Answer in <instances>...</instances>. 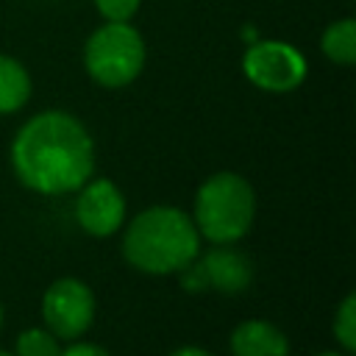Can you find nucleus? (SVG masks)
<instances>
[{
	"mask_svg": "<svg viewBox=\"0 0 356 356\" xmlns=\"http://www.w3.org/2000/svg\"><path fill=\"white\" fill-rule=\"evenodd\" d=\"M17 178L42 195L81 189L95 170V145L83 122L67 111H42L31 117L11 142Z\"/></svg>",
	"mask_w": 356,
	"mask_h": 356,
	"instance_id": "obj_1",
	"label": "nucleus"
},
{
	"mask_svg": "<svg viewBox=\"0 0 356 356\" xmlns=\"http://www.w3.org/2000/svg\"><path fill=\"white\" fill-rule=\"evenodd\" d=\"M125 259L150 275L178 273L200 253V234L189 214L172 206H153L134 217L122 239Z\"/></svg>",
	"mask_w": 356,
	"mask_h": 356,
	"instance_id": "obj_2",
	"label": "nucleus"
},
{
	"mask_svg": "<svg viewBox=\"0 0 356 356\" xmlns=\"http://www.w3.org/2000/svg\"><path fill=\"white\" fill-rule=\"evenodd\" d=\"M256 214L253 186L236 172H214L195 195V228L214 245H231L250 231Z\"/></svg>",
	"mask_w": 356,
	"mask_h": 356,
	"instance_id": "obj_3",
	"label": "nucleus"
},
{
	"mask_svg": "<svg viewBox=\"0 0 356 356\" xmlns=\"http://www.w3.org/2000/svg\"><path fill=\"white\" fill-rule=\"evenodd\" d=\"M86 72L108 89L131 83L145 67V42L128 22H106L83 47Z\"/></svg>",
	"mask_w": 356,
	"mask_h": 356,
	"instance_id": "obj_4",
	"label": "nucleus"
},
{
	"mask_svg": "<svg viewBox=\"0 0 356 356\" xmlns=\"http://www.w3.org/2000/svg\"><path fill=\"white\" fill-rule=\"evenodd\" d=\"M242 70L250 83L267 92H289L306 78V58L286 42H253L245 50Z\"/></svg>",
	"mask_w": 356,
	"mask_h": 356,
	"instance_id": "obj_5",
	"label": "nucleus"
},
{
	"mask_svg": "<svg viewBox=\"0 0 356 356\" xmlns=\"http://www.w3.org/2000/svg\"><path fill=\"white\" fill-rule=\"evenodd\" d=\"M42 317L58 339H78L95 320V295L78 278H58L42 298Z\"/></svg>",
	"mask_w": 356,
	"mask_h": 356,
	"instance_id": "obj_6",
	"label": "nucleus"
},
{
	"mask_svg": "<svg viewBox=\"0 0 356 356\" xmlns=\"http://www.w3.org/2000/svg\"><path fill=\"white\" fill-rule=\"evenodd\" d=\"M75 217H78L81 228L92 236L114 234L125 220L122 192L106 178L86 181L78 195V203H75Z\"/></svg>",
	"mask_w": 356,
	"mask_h": 356,
	"instance_id": "obj_7",
	"label": "nucleus"
},
{
	"mask_svg": "<svg viewBox=\"0 0 356 356\" xmlns=\"http://www.w3.org/2000/svg\"><path fill=\"white\" fill-rule=\"evenodd\" d=\"M197 261V259H195ZM200 275L206 281V289H217L225 295H239L250 286L253 278V267L250 259L228 245H214L200 261Z\"/></svg>",
	"mask_w": 356,
	"mask_h": 356,
	"instance_id": "obj_8",
	"label": "nucleus"
},
{
	"mask_svg": "<svg viewBox=\"0 0 356 356\" xmlns=\"http://www.w3.org/2000/svg\"><path fill=\"white\" fill-rule=\"evenodd\" d=\"M234 356H289V342L281 328L267 320H245L231 334Z\"/></svg>",
	"mask_w": 356,
	"mask_h": 356,
	"instance_id": "obj_9",
	"label": "nucleus"
},
{
	"mask_svg": "<svg viewBox=\"0 0 356 356\" xmlns=\"http://www.w3.org/2000/svg\"><path fill=\"white\" fill-rule=\"evenodd\" d=\"M28 97H31L28 70L11 56H0V114H11L22 108Z\"/></svg>",
	"mask_w": 356,
	"mask_h": 356,
	"instance_id": "obj_10",
	"label": "nucleus"
},
{
	"mask_svg": "<svg viewBox=\"0 0 356 356\" xmlns=\"http://www.w3.org/2000/svg\"><path fill=\"white\" fill-rule=\"evenodd\" d=\"M320 44H323V53L334 64H353L356 61V22L339 19L334 25H328Z\"/></svg>",
	"mask_w": 356,
	"mask_h": 356,
	"instance_id": "obj_11",
	"label": "nucleus"
},
{
	"mask_svg": "<svg viewBox=\"0 0 356 356\" xmlns=\"http://www.w3.org/2000/svg\"><path fill=\"white\" fill-rule=\"evenodd\" d=\"M58 337L47 328H25L17 337V353L14 356H58Z\"/></svg>",
	"mask_w": 356,
	"mask_h": 356,
	"instance_id": "obj_12",
	"label": "nucleus"
},
{
	"mask_svg": "<svg viewBox=\"0 0 356 356\" xmlns=\"http://www.w3.org/2000/svg\"><path fill=\"white\" fill-rule=\"evenodd\" d=\"M334 337L337 342L342 345L345 353H353L356 350V295H345L339 309H337V317H334Z\"/></svg>",
	"mask_w": 356,
	"mask_h": 356,
	"instance_id": "obj_13",
	"label": "nucleus"
},
{
	"mask_svg": "<svg viewBox=\"0 0 356 356\" xmlns=\"http://www.w3.org/2000/svg\"><path fill=\"white\" fill-rule=\"evenodd\" d=\"M95 6L106 22H128L136 14L139 0H95Z\"/></svg>",
	"mask_w": 356,
	"mask_h": 356,
	"instance_id": "obj_14",
	"label": "nucleus"
},
{
	"mask_svg": "<svg viewBox=\"0 0 356 356\" xmlns=\"http://www.w3.org/2000/svg\"><path fill=\"white\" fill-rule=\"evenodd\" d=\"M58 356H108L100 345H92V342H75L70 345L67 350H61Z\"/></svg>",
	"mask_w": 356,
	"mask_h": 356,
	"instance_id": "obj_15",
	"label": "nucleus"
},
{
	"mask_svg": "<svg viewBox=\"0 0 356 356\" xmlns=\"http://www.w3.org/2000/svg\"><path fill=\"white\" fill-rule=\"evenodd\" d=\"M170 356H211V353H209V350H203V348H192V345H186V348L172 350Z\"/></svg>",
	"mask_w": 356,
	"mask_h": 356,
	"instance_id": "obj_16",
	"label": "nucleus"
},
{
	"mask_svg": "<svg viewBox=\"0 0 356 356\" xmlns=\"http://www.w3.org/2000/svg\"><path fill=\"white\" fill-rule=\"evenodd\" d=\"M317 356H350V353H334V350H323V353H317Z\"/></svg>",
	"mask_w": 356,
	"mask_h": 356,
	"instance_id": "obj_17",
	"label": "nucleus"
},
{
	"mask_svg": "<svg viewBox=\"0 0 356 356\" xmlns=\"http://www.w3.org/2000/svg\"><path fill=\"white\" fill-rule=\"evenodd\" d=\"M0 325H3V306H0Z\"/></svg>",
	"mask_w": 356,
	"mask_h": 356,
	"instance_id": "obj_18",
	"label": "nucleus"
},
{
	"mask_svg": "<svg viewBox=\"0 0 356 356\" xmlns=\"http://www.w3.org/2000/svg\"><path fill=\"white\" fill-rule=\"evenodd\" d=\"M0 356H11V353H6V350H0Z\"/></svg>",
	"mask_w": 356,
	"mask_h": 356,
	"instance_id": "obj_19",
	"label": "nucleus"
}]
</instances>
